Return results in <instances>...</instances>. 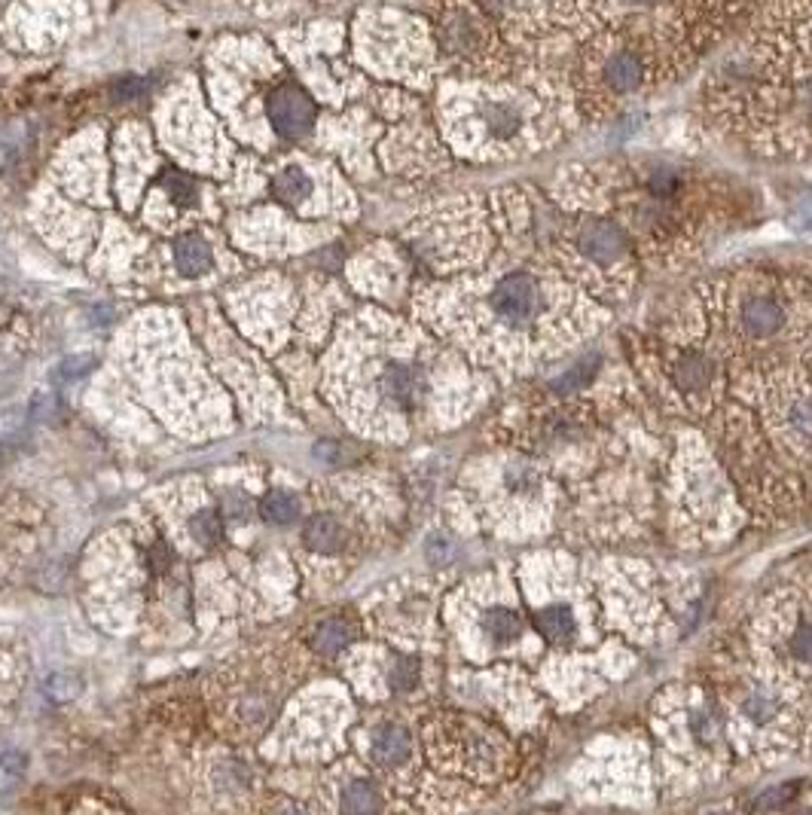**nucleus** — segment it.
I'll list each match as a JSON object with an SVG mask.
<instances>
[{"instance_id":"obj_1","label":"nucleus","mask_w":812,"mask_h":815,"mask_svg":"<svg viewBox=\"0 0 812 815\" xmlns=\"http://www.w3.org/2000/svg\"><path fill=\"white\" fill-rule=\"evenodd\" d=\"M700 431L748 516H812V333L785 352L727 370Z\"/></svg>"},{"instance_id":"obj_2","label":"nucleus","mask_w":812,"mask_h":815,"mask_svg":"<svg viewBox=\"0 0 812 815\" xmlns=\"http://www.w3.org/2000/svg\"><path fill=\"white\" fill-rule=\"evenodd\" d=\"M611 309L580 290L547 254L535 229V208L510 199V254L471 278L464 294L461 339L501 379L532 376L584 345Z\"/></svg>"},{"instance_id":"obj_3","label":"nucleus","mask_w":812,"mask_h":815,"mask_svg":"<svg viewBox=\"0 0 812 815\" xmlns=\"http://www.w3.org/2000/svg\"><path fill=\"white\" fill-rule=\"evenodd\" d=\"M516 590L529 623L547 651L538 666L541 690L565 706H577L602 693L605 684L632 666V654L608 638L605 611L590 568H580L562 550L522 556L516 565Z\"/></svg>"},{"instance_id":"obj_4","label":"nucleus","mask_w":812,"mask_h":815,"mask_svg":"<svg viewBox=\"0 0 812 815\" xmlns=\"http://www.w3.org/2000/svg\"><path fill=\"white\" fill-rule=\"evenodd\" d=\"M538 239L556 266L602 306L626 303L642 281V257H638L626 229L599 211H535Z\"/></svg>"},{"instance_id":"obj_5","label":"nucleus","mask_w":812,"mask_h":815,"mask_svg":"<svg viewBox=\"0 0 812 815\" xmlns=\"http://www.w3.org/2000/svg\"><path fill=\"white\" fill-rule=\"evenodd\" d=\"M666 498L672 532L687 547L727 541L748 516L730 474L700 428H684L669 458Z\"/></svg>"},{"instance_id":"obj_6","label":"nucleus","mask_w":812,"mask_h":815,"mask_svg":"<svg viewBox=\"0 0 812 815\" xmlns=\"http://www.w3.org/2000/svg\"><path fill=\"white\" fill-rule=\"evenodd\" d=\"M654 733L663 758L672 767H684L690 779H718L730 767L733 742L718 696L709 690H663L654 709Z\"/></svg>"},{"instance_id":"obj_7","label":"nucleus","mask_w":812,"mask_h":815,"mask_svg":"<svg viewBox=\"0 0 812 815\" xmlns=\"http://www.w3.org/2000/svg\"><path fill=\"white\" fill-rule=\"evenodd\" d=\"M474 144L489 156H526L550 144L553 116L544 98L510 89L495 95H480L471 107Z\"/></svg>"},{"instance_id":"obj_8","label":"nucleus","mask_w":812,"mask_h":815,"mask_svg":"<svg viewBox=\"0 0 812 815\" xmlns=\"http://www.w3.org/2000/svg\"><path fill=\"white\" fill-rule=\"evenodd\" d=\"M474 635L477 645L486 648L489 657L495 654H519L522 645H541V638L535 635L526 605L519 599L516 590V577L507 596H480L474 608Z\"/></svg>"},{"instance_id":"obj_9","label":"nucleus","mask_w":812,"mask_h":815,"mask_svg":"<svg viewBox=\"0 0 812 815\" xmlns=\"http://www.w3.org/2000/svg\"><path fill=\"white\" fill-rule=\"evenodd\" d=\"M269 120L281 138H303L315 126V101L294 83H284L269 95Z\"/></svg>"},{"instance_id":"obj_10","label":"nucleus","mask_w":812,"mask_h":815,"mask_svg":"<svg viewBox=\"0 0 812 815\" xmlns=\"http://www.w3.org/2000/svg\"><path fill=\"white\" fill-rule=\"evenodd\" d=\"M648 80L645 58L638 55L632 46H617L608 58H602L596 83L608 98H626L635 95Z\"/></svg>"},{"instance_id":"obj_11","label":"nucleus","mask_w":812,"mask_h":815,"mask_svg":"<svg viewBox=\"0 0 812 815\" xmlns=\"http://www.w3.org/2000/svg\"><path fill=\"white\" fill-rule=\"evenodd\" d=\"M379 385H382V397L391 400V406H397L400 413H413L425 394V379H422L419 364L406 361V358L388 361Z\"/></svg>"},{"instance_id":"obj_12","label":"nucleus","mask_w":812,"mask_h":815,"mask_svg":"<svg viewBox=\"0 0 812 815\" xmlns=\"http://www.w3.org/2000/svg\"><path fill=\"white\" fill-rule=\"evenodd\" d=\"M370 754H373V764H379L385 770L403 767L406 761L413 758V736H410V730L400 727V724H382L373 733Z\"/></svg>"},{"instance_id":"obj_13","label":"nucleus","mask_w":812,"mask_h":815,"mask_svg":"<svg viewBox=\"0 0 812 815\" xmlns=\"http://www.w3.org/2000/svg\"><path fill=\"white\" fill-rule=\"evenodd\" d=\"M303 541H306L312 550H318V553H336V550H342V544H345V532H342V526H339V522H336L333 516L318 513V516H312V519L306 522Z\"/></svg>"},{"instance_id":"obj_14","label":"nucleus","mask_w":812,"mask_h":815,"mask_svg":"<svg viewBox=\"0 0 812 815\" xmlns=\"http://www.w3.org/2000/svg\"><path fill=\"white\" fill-rule=\"evenodd\" d=\"M174 260H178V269L184 275H202L211 266V248L205 245L202 236H181L178 245H174Z\"/></svg>"},{"instance_id":"obj_15","label":"nucleus","mask_w":812,"mask_h":815,"mask_svg":"<svg viewBox=\"0 0 812 815\" xmlns=\"http://www.w3.org/2000/svg\"><path fill=\"white\" fill-rule=\"evenodd\" d=\"M272 193L281 202H287V205H300V202L309 199L312 181L306 178V171H300V168H284V171H278V178L272 181Z\"/></svg>"},{"instance_id":"obj_16","label":"nucleus","mask_w":812,"mask_h":815,"mask_svg":"<svg viewBox=\"0 0 812 815\" xmlns=\"http://www.w3.org/2000/svg\"><path fill=\"white\" fill-rule=\"evenodd\" d=\"M352 638H355L352 626H348L345 620H339V617H333V620H324V623L318 626V632H315V648H318L321 654L333 657V654H339L342 648L352 645Z\"/></svg>"},{"instance_id":"obj_17","label":"nucleus","mask_w":812,"mask_h":815,"mask_svg":"<svg viewBox=\"0 0 812 815\" xmlns=\"http://www.w3.org/2000/svg\"><path fill=\"white\" fill-rule=\"evenodd\" d=\"M260 516L272 522V526H287V522L300 516V501L287 492H269L260 504Z\"/></svg>"},{"instance_id":"obj_18","label":"nucleus","mask_w":812,"mask_h":815,"mask_svg":"<svg viewBox=\"0 0 812 815\" xmlns=\"http://www.w3.org/2000/svg\"><path fill=\"white\" fill-rule=\"evenodd\" d=\"M419 678H422V663L416 657H403L397 654L391 660V672H388V684L394 693H413L419 687Z\"/></svg>"},{"instance_id":"obj_19","label":"nucleus","mask_w":812,"mask_h":815,"mask_svg":"<svg viewBox=\"0 0 812 815\" xmlns=\"http://www.w3.org/2000/svg\"><path fill=\"white\" fill-rule=\"evenodd\" d=\"M345 812H355V815H364V812H376L379 809V791L373 788V782H352L345 791H342V803H339Z\"/></svg>"},{"instance_id":"obj_20","label":"nucleus","mask_w":812,"mask_h":815,"mask_svg":"<svg viewBox=\"0 0 812 815\" xmlns=\"http://www.w3.org/2000/svg\"><path fill=\"white\" fill-rule=\"evenodd\" d=\"M28 422H31V413H28V410H10V413L0 416V452L19 449V446H22L25 431H28Z\"/></svg>"},{"instance_id":"obj_21","label":"nucleus","mask_w":812,"mask_h":815,"mask_svg":"<svg viewBox=\"0 0 812 815\" xmlns=\"http://www.w3.org/2000/svg\"><path fill=\"white\" fill-rule=\"evenodd\" d=\"M162 187H165V193L171 196V202L174 205H181V208H190V205H196V196H199V190H196V184H193V178H187L184 171H165L162 174Z\"/></svg>"},{"instance_id":"obj_22","label":"nucleus","mask_w":812,"mask_h":815,"mask_svg":"<svg viewBox=\"0 0 812 815\" xmlns=\"http://www.w3.org/2000/svg\"><path fill=\"white\" fill-rule=\"evenodd\" d=\"M92 367H95V355H89V352L71 355V358H65L62 364L55 367V373H52V382H55V385H68V382H77V379L89 376V373H92Z\"/></svg>"},{"instance_id":"obj_23","label":"nucleus","mask_w":812,"mask_h":815,"mask_svg":"<svg viewBox=\"0 0 812 815\" xmlns=\"http://www.w3.org/2000/svg\"><path fill=\"white\" fill-rule=\"evenodd\" d=\"M25 776V754L19 751H10L0 758V797H7L16 791V785L22 782Z\"/></svg>"},{"instance_id":"obj_24","label":"nucleus","mask_w":812,"mask_h":815,"mask_svg":"<svg viewBox=\"0 0 812 815\" xmlns=\"http://www.w3.org/2000/svg\"><path fill=\"white\" fill-rule=\"evenodd\" d=\"M193 535L202 541V544H217L220 541V516L214 510H202L196 519H193Z\"/></svg>"},{"instance_id":"obj_25","label":"nucleus","mask_w":812,"mask_h":815,"mask_svg":"<svg viewBox=\"0 0 812 815\" xmlns=\"http://www.w3.org/2000/svg\"><path fill=\"white\" fill-rule=\"evenodd\" d=\"M28 413H31V422H52L58 416V397L55 394H37Z\"/></svg>"},{"instance_id":"obj_26","label":"nucleus","mask_w":812,"mask_h":815,"mask_svg":"<svg viewBox=\"0 0 812 815\" xmlns=\"http://www.w3.org/2000/svg\"><path fill=\"white\" fill-rule=\"evenodd\" d=\"M46 690H49L52 700H58V703H62V700H74L77 690H80V681L71 678V675H55Z\"/></svg>"},{"instance_id":"obj_27","label":"nucleus","mask_w":812,"mask_h":815,"mask_svg":"<svg viewBox=\"0 0 812 815\" xmlns=\"http://www.w3.org/2000/svg\"><path fill=\"white\" fill-rule=\"evenodd\" d=\"M144 89H147V86H144V80H138V77H123V80H116V83H113V95L120 98V101H135V98H141Z\"/></svg>"},{"instance_id":"obj_28","label":"nucleus","mask_w":812,"mask_h":815,"mask_svg":"<svg viewBox=\"0 0 812 815\" xmlns=\"http://www.w3.org/2000/svg\"><path fill=\"white\" fill-rule=\"evenodd\" d=\"M226 519H232V522H245L248 516H251V498H245V495H229L226 498Z\"/></svg>"},{"instance_id":"obj_29","label":"nucleus","mask_w":812,"mask_h":815,"mask_svg":"<svg viewBox=\"0 0 812 815\" xmlns=\"http://www.w3.org/2000/svg\"><path fill=\"white\" fill-rule=\"evenodd\" d=\"M623 4H629V7H648V4H654V0H623Z\"/></svg>"},{"instance_id":"obj_30","label":"nucleus","mask_w":812,"mask_h":815,"mask_svg":"<svg viewBox=\"0 0 812 815\" xmlns=\"http://www.w3.org/2000/svg\"><path fill=\"white\" fill-rule=\"evenodd\" d=\"M809 275H812V269H809Z\"/></svg>"}]
</instances>
